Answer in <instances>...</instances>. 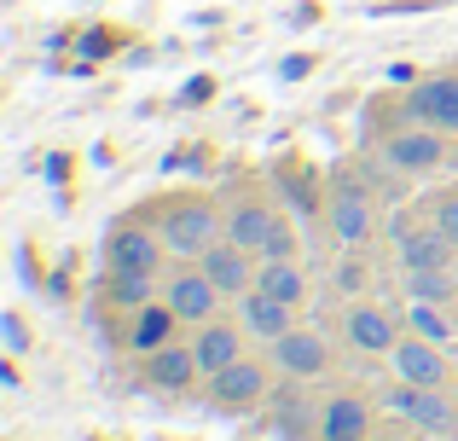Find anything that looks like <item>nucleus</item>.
<instances>
[{"label":"nucleus","mask_w":458,"mask_h":441,"mask_svg":"<svg viewBox=\"0 0 458 441\" xmlns=\"http://www.w3.org/2000/svg\"><path fill=\"white\" fill-rule=\"evenodd\" d=\"M157 233H163L168 256L203 261V250H215V244H221L226 221H221V209H215L209 198H174V204L163 209V221H157Z\"/></svg>","instance_id":"obj_1"},{"label":"nucleus","mask_w":458,"mask_h":441,"mask_svg":"<svg viewBox=\"0 0 458 441\" xmlns=\"http://www.w3.org/2000/svg\"><path fill=\"white\" fill-rule=\"evenodd\" d=\"M389 360H394V377H401V384H424V389H447V377L458 372V366L447 360V349L429 343V337H418V331L394 343Z\"/></svg>","instance_id":"obj_2"},{"label":"nucleus","mask_w":458,"mask_h":441,"mask_svg":"<svg viewBox=\"0 0 458 441\" xmlns=\"http://www.w3.org/2000/svg\"><path fill=\"white\" fill-rule=\"evenodd\" d=\"M389 407L401 412V419H412L424 436H453V424H458V401L447 395V389L401 384V389H389Z\"/></svg>","instance_id":"obj_3"},{"label":"nucleus","mask_w":458,"mask_h":441,"mask_svg":"<svg viewBox=\"0 0 458 441\" xmlns=\"http://www.w3.org/2000/svg\"><path fill=\"white\" fill-rule=\"evenodd\" d=\"M267 389H273V384H267V366L250 360V354H244V360H233L226 372L209 377V401H215L221 412H250V407H261V401H267Z\"/></svg>","instance_id":"obj_4"},{"label":"nucleus","mask_w":458,"mask_h":441,"mask_svg":"<svg viewBox=\"0 0 458 441\" xmlns=\"http://www.w3.org/2000/svg\"><path fill=\"white\" fill-rule=\"evenodd\" d=\"M198 267L215 279V291H221V296H244V291H256L261 256H256V250H244V244H233V238H221L215 250H203Z\"/></svg>","instance_id":"obj_5"},{"label":"nucleus","mask_w":458,"mask_h":441,"mask_svg":"<svg viewBox=\"0 0 458 441\" xmlns=\"http://www.w3.org/2000/svg\"><path fill=\"white\" fill-rule=\"evenodd\" d=\"M406 116L424 128H436V134H458V76H429L412 88V99H406Z\"/></svg>","instance_id":"obj_6"},{"label":"nucleus","mask_w":458,"mask_h":441,"mask_svg":"<svg viewBox=\"0 0 458 441\" xmlns=\"http://www.w3.org/2000/svg\"><path fill=\"white\" fill-rule=\"evenodd\" d=\"M383 157H389L394 169H406V174H424V169H436V163H447L453 151H447V134H436V128L412 123V128H401V134H389Z\"/></svg>","instance_id":"obj_7"},{"label":"nucleus","mask_w":458,"mask_h":441,"mask_svg":"<svg viewBox=\"0 0 458 441\" xmlns=\"http://www.w3.org/2000/svg\"><path fill=\"white\" fill-rule=\"evenodd\" d=\"M163 302L174 308L186 326H203V319H215V308H221V291H215V279L203 267H180L174 279H168Z\"/></svg>","instance_id":"obj_8"},{"label":"nucleus","mask_w":458,"mask_h":441,"mask_svg":"<svg viewBox=\"0 0 458 441\" xmlns=\"http://www.w3.org/2000/svg\"><path fill=\"white\" fill-rule=\"evenodd\" d=\"M105 256H111V273H157L168 244H163V233H146V226H116Z\"/></svg>","instance_id":"obj_9"},{"label":"nucleus","mask_w":458,"mask_h":441,"mask_svg":"<svg viewBox=\"0 0 458 441\" xmlns=\"http://www.w3.org/2000/svg\"><path fill=\"white\" fill-rule=\"evenodd\" d=\"M267 349H273V360H279V372H291V377H319L325 366H331L325 337L319 331H302V326H291L279 343H267Z\"/></svg>","instance_id":"obj_10"},{"label":"nucleus","mask_w":458,"mask_h":441,"mask_svg":"<svg viewBox=\"0 0 458 441\" xmlns=\"http://www.w3.org/2000/svg\"><path fill=\"white\" fill-rule=\"evenodd\" d=\"M203 377L198 349L191 343H163L157 354H146V384L151 389H191Z\"/></svg>","instance_id":"obj_11"},{"label":"nucleus","mask_w":458,"mask_h":441,"mask_svg":"<svg viewBox=\"0 0 458 441\" xmlns=\"http://www.w3.org/2000/svg\"><path fill=\"white\" fill-rule=\"evenodd\" d=\"M238 308H244V331L261 337V343H279L284 331L296 326V302H279V296H267V291H244Z\"/></svg>","instance_id":"obj_12"},{"label":"nucleus","mask_w":458,"mask_h":441,"mask_svg":"<svg viewBox=\"0 0 458 441\" xmlns=\"http://www.w3.org/2000/svg\"><path fill=\"white\" fill-rule=\"evenodd\" d=\"M325 216H331V233L343 238V244H366L371 226H377V209H371V198L354 192V186H343V192L325 204Z\"/></svg>","instance_id":"obj_13"},{"label":"nucleus","mask_w":458,"mask_h":441,"mask_svg":"<svg viewBox=\"0 0 458 441\" xmlns=\"http://www.w3.org/2000/svg\"><path fill=\"white\" fill-rule=\"evenodd\" d=\"M348 343H354L360 354H389L394 343H401V331H394V314H383V308H371V302H360V308H348Z\"/></svg>","instance_id":"obj_14"},{"label":"nucleus","mask_w":458,"mask_h":441,"mask_svg":"<svg viewBox=\"0 0 458 441\" xmlns=\"http://www.w3.org/2000/svg\"><path fill=\"white\" fill-rule=\"evenodd\" d=\"M191 349H198L203 377H215V372H226L233 360H244V337H238L233 326H221V319H203L198 337H191Z\"/></svg>","instance_id":"obj_15"},{"label":"nucleus","mask_w":458,"mask_h":441,"mask_svg":"<svg viewBox=\"0 0 458 441\" xmlns=\"http://www.w3.org/2000/svg\"><path fill=\"white\" fill-rule=\"evenodd\" d=\"M366 430H371V412H366L360 395H331L325 401V412H319V436L325 441H360Z\"/></svg>","instance_id":"obj_16"},{"label":"nucleus","mask_w":458,"mask_h":441,"mask_svg":"<svg viewBox=\"0 0 458 441\" xmlns=\"http://www.w3.org/2000/svg\"><path fill=\"white\" fill-rule=\"evenodd\" d=\"M453 296H458V273L453 267H406V302L447 308Z\"/></svg>","instance_id":"obj_17"},{"label":"nucleus","mask_w":458,"mask_h":441,"mask_svg":"<svg viewBox=\"0 0 458 441\" xmlns=\"http://www.w3.org/2000/svg\"><path fill=\"white\" fill-rule=\"evenodd\" d=\"M273 226H279V216H273L267 204H238L233 216H226V238H233V244H244V250H261Z\"/></svg>","instance_id":"obj_18"},{"label":"nucleus","mask_w":458,"mask_h":441,"mask_svg":"<svg viewBox=\"0 0 458 441\" xmlns=\"http://www.w3.org/2000/svg\"><path fill=\"white\" fill-rule=\"evenodd\" d=\"M256 291L279 296V302H302V296H308V279H302V267H296V256H284V261H261Z\"/></svg>","instance_id":"obj_19"},{"label":"nucleus","mask_w":458,"mask_h":441,"mask_svg":"<svg viewBox=\"0 0 458 441\" xmlns=\"http://www.w3.org/2000/svg\"><path fill=\"white\" fill-rule=\"evenodd\" d=\"M453 250H458V244L436 226V233L406 238V244H401V261H406V267H453Z\"/></svg>","instance_id":"obj_20"},{"label":"nucleus","mask_w":458,"mask_h":441,"mask_svg":"<svg viewBox=\"0 0 458 441\" xmlns=\"http://www.w3.org/2000/svg\"><path fill=\"white\" fill-rule=\"evenodd\" d=\"M174 308H168V302H151V308H140V319H134V349L140 354H157V349H163V343H168V331H174Z\"/></svg>","instance_id":"obj_21"},{"label":"nucleus","mask_w":458,"mask_h":441,"mask_svg":"<svg viewBox=\"0 0 458 441\" xmlns=\"http://www.w3.org/2000/svg\"><path fill=\"white\" fill-rule=\"evenodd\" d=\"M111 302L116 308H151L157 302L151 273H111Z\"/></svg>","instance_id":"obj_22"},{"label":"nucleus","mask_w":458,"mask_h":441,"mask_svg":"<svg viewBox=\"0 0 458 441\" xmlns=\"http://www.w3.org/2000/svg\"><path fill=\"white\" fill-rule=\"evenodd\" d=\"M406 326H412L418 337L441 343V349H447V343H453V326H447V319H441V308H436V302H406Z\"/></svg>","instance_id":"obj_23"},{"label":"nucleus","mask_w":458,"mask_h":441,"mask_svg":"<svg viewBox=\"0 0 458 441\" xmlns=\"http://www.w3.org/2000/svg\"><path fill=\"white\" fill-rule=\"evenodd\" d=\"M256 256H261V261H284V256H296V238H291V226L279 221V226L267 233V244L256 250Z\"/></svg>","instance_id":"obj_24"},{"label":"nucleus","mask_w":458,"mask_h":441,"mask_svg":"<svg viewBox=\"0 0 458 441\" xmlns=\"http://www.w3.org/2000/svg\"><path fill=\"white\" fill-rule=\"evenodd\" d=\"M429 216H436V226H441V233H447L453 244H458V192H441L436 204H429Z\"/></svg>","instance_id":"obj_25"},{"label":"nucleus","mask_w":458,"mask_h":441,"mask_svg":"<svg viewBox=\"0 0 458 441\" xmlns=\"http://www.w3.org/2000/svg\"><path fill=\"white\" fill-rule=\"evenodd\" d=\"M279 430L284 436H302V395H296V389H284V395H279Z\"/></svg>","instance_id":"obj_26"},{"label":"nucleus","mask_w":458,"mask_h":441,"mask_svg":"<svg viewBox=\"0 0 458 441\" xmlns=\"http://www.w3.org/2000/svg\"><path fill=\"white\" fill-rule=\"evenodd\" d=\"M0 331H6V354L30 349V326H23V314H6V319H0Z\"/></svg>","instance_id":"obj_27"},{"label":"nucleus","mask_w":458,"mask_h":441,"mask_svg":"<svg viewBox=\"0 0 458 441\" xmlns=\"http://www.w3.org/2000/svg\"><path fill=\"white\" fill-rule=\"evenodd\" d=\"M447 163H453V169H458V151H453V157H447Z\"/></svg>","instance_id":"obj_28"},{"label":"nucleus","mask_w":458,"mask_h":441,"mask_svg":"<svg viewBox=\"0 0 458 441\" xmlns=\"http://www.w3.org/2000/svg\"><path fill=\"white\" fill-rule=\"evenodd\" d=\"M447 441H458V424H453V436H447Z\"/></svg>","instance_id":"obj_29"},{"label":"nucleus","mask_w":458,"mask_h":441,"mask_svg":"<svg viewBox=\"0 0 458 441\" xmlns=\"http://www.w3.org/2000/svg\"><path fill=\"white\" fill-rule=\"evenodd\" d=\"M453 366H458V354H453Z\"/></svg>","instance_id":"obj_30"},{"label":"nucleus","mask_w":458,"mask_h":441,"mask_svg":"<svg viewBox=\"0 0 458 441\" xmlns=\"http://www.w3.org/2000/svg\"><path fill=\"white\" fill-rule=\"evenodd\" d=\"M453 273H458V261H453Z\"/></svg>","instance_id":"obj_31"}]
</instances>
